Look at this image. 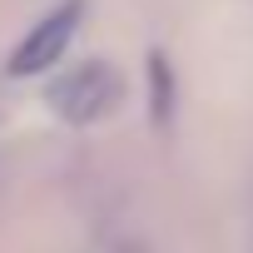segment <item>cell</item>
I'll list each match as a JSON object with an SVG mask.
<instances>
[{
	"mask_svg": "<svg viewBox=\"0 0 253 253\" xmlns=\"http://www.w3.org/2000/svg\"><path fill=\"white\" fill-rule=\"evenodd\" d=\"M50 99H55V109H60L70 124L104 119V114L119 104V75H114V65H104V60L80 65V70H70V75L50 89Z\"/></svg>",
	"mask_w": 253,
	"mask_h": 253,
	"instance_id": "1",
	"label": "cell"
},
{
	"mask_svg": "<svg viewBox=\"0 0 253 253\" xmlns=\"http://www.w3.org/2000/svg\"><path fill=\"white\" fill-rule=\"evenodd\" d=\"M75 25H80V0H70V5L50 10V15L25 35V45L10 55V75H40V70H55V60L65 55Z\"/></svg>",
	"mask_w": 253,
	"mask_h": 253,
	"instance_id": "2",
	"label": "cell"
}]
</instances>
